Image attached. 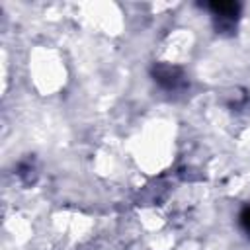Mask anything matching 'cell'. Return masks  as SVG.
<instances>
[{
    "label": "cell",
    "instance_id": "obj_3",
    "mask_svg": "<svg viewBox=\"0 0 250 250\" xmlns=\"http://www.w3.org/2000/svg\"><path fill=\"white\" fill-rule=\"evenodd\" d=\"M240 223H242V227L250 232V207H246V209L240 213Z\"/></svg>",
    "mask_w": 250,
    "mask_h": 250
},
{
    "label": "cell",
    "instance_id": "obj_2",
    "mask_svg": "<svg viewBox=\"0 0 250 250\" xmlns=\"http://www.w3.org/2000/svg\"><path fill=\"white\" fill-rule=\"evenodd\" d=\"M152 76H154V80H156L160 86H164V88H168V90H174V88H178V86L184 84V74H182V70H180L178 66H172V64H164V62L154 64Z\"/></svg>",
    "mask_w": 250,
    "mask_h": 250
},
{
    "label": "cell",
    "instance_id": "obj_1",
    "mask_svg": "<svg viewBox=\"0 0 250 250\" xmlns=\"http://www.w3.org/2000/svg\"><path fill=\"white\" fill-rule=\"evenodd\" d=\"M209 10L215 16L217 29H221V31L227 29L229 31L236 23V18H238V12H240V4H236V2H211Z\"/></svg>",
    "mask_w": 250,
    "mask_h": 250
}]
</instances>
